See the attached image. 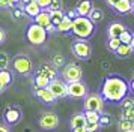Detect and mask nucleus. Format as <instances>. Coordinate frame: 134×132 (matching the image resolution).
I'll list each match as a JSON object with an SVG mask.
<instances>
[{
    "label": "nucleus",
    "instance_id": "42",
    "mask_svg": "<svg viewBox=\"0 0 134 132\" xmlns=\"http://www.w3.org/2000/svg\"><path fill=\"white\" fill-rule=\"evenodd\" d=\"M104 2H105V3H107V6H110V8H111V9H113V8H115V6L118 5V3H119V2H121V0H104Z\"/></svg>",
    "mask_w": 134,
    "mask_h": 132
},
{
    "label": "nucleus",
    "instance_id": "31",
    "mask_svg": "<svg viewBox=\"0 0 134 132\" xmlns=\"http://www.w3.org/2000/svg\"><path fill=\"white\" fill-rule=\"evenodd\" d=\"M99 125H101V128H109V126H111V116L107 113H101Z\"/></svg>",
    "mask_w": 134,
    "mask_h": 132
},
{
    "label": "nucleus",
    "instance_id": "14",
    "mask_svg": "<svg viewBox=\"0 0 134 132\" xmlns=\"http://www.w3.org/2000/svg\"><path fill=\"white\" fill-rule=\"evenodd\" d=\"M127 29L128 27L124 23H121V21H113L107 27V36L109 38H119Z\"/></svg>",
    "mask_w": 134,
    "mask_h": 132
},
{
    "label": "nucleus",
    "instance_id": "50",
    "mask_svg": "<svg viewBox=\"0 0 134 132\" xmlns=\"http://www.w3.org/2000/svg\"><path fill=\"white\" fill-rule=\"evenodd\" d=\"M133 110H134V104H133Z\"/></svg>",
    "mask_w": 134,
    "mask_h": 132
},
{
    "label": "nucleus",
    "instance_id": "23",
    "mask_svg": "<svg viewBox=\"0 0 134 132\" xmlns=\"http://www.w3.org/2000/svg\"><path fill=\"white\" fill-rule=\"evenodd\" d=\"M50 83H51V80H48L44 75L35 74V77H33V86H35V89H47L50 86Z\"/></svg>",
    "mask_w": 134,
    "mask_h": 132
},
{
    "label": "nucleus",
    "instance_id": "6",
    "mask_svg": "<svg viewBox=\"0 0 134 132\" xmlns=\"http://www.w3.org/2000/svg\"><path fill=\"white\" fill-rule=\"evenodd\" d=\"M23 117H24L23 110H21L18 105H15V104H9V105H6L5 110H3V114H2L3 123L8 125L9 128H14V126L20 125V122L23 120Z\"/></svg>",
    "mask_w": 134,
    "mask_h": 132
},
{
    "label": "nucleus",
    "instance_id": "32",
    "mask_svg": "<svg viewBox=\"0 0 134 132\" xmlns=\"http://www.w3.org/2000/svg\"><path fill=\"white\" fill-rule=\"evenodd\" d=\"M119 119L122 120H131L134 122V110H121V114H119Z\"/></svg>",
    "mask_w": 134,
    "mask_h": 132
},
{
    "label": "nucleus",
    "instance_id": "11",
    "mask_svg": "<svg viewBox=\"0 0 134 132\" xmlns=\"http://www.w3.org/2000/svg\"><path fill=\"white\" fill-rule=\"evenodd\" d=\"M48 89H50V92L57 98V101H59V99L69 98V95H68V83L65 81V80L59 78V77L54 78V80H51Z\"/></svg>",
    "mask_w": 134,
    "mask_h": 132
},
{
    "label": "nucleus",
    "instance_id": "5",
    "mask_svg": "<svg viewBox=\"0 0 134 132\" xmlns=\"http://www.w3.org/2000/svg\"><path fill=\"white\" fill-rule=\"evenodd\" d=\"M71 53L74 54L75 59L81 60V62H87V60L92 57L93 48H92V45H91L89 41L75 38V39L71 42Z\"/></svg>",
    "mask_w": 134,
    "mask_h": 132
},
{
    "label": "nucleus",
    "instance_id": "21",
    "mask_svg": "<svg viewBox=\"0 0 134 132\" xmlns=\"http://www.w3.org/2000/svg\"><path fill=\"white\" fill-rule=\"evenodd\" d=\"M0 83L6 87H11L14 83V72L11 69H3L0 71Z\"/></svg>",
    "mask_w": 134,
    "mask_h": 132
},
{
    "label": "nucleus",
    "instance_id": "27",
    "mask_svg": "<svg viewBox=\"0 0 134 132\" xmlns=\"http://www.w3.org/2000/svg\"><path fill=\"white\" fill-rule=\"evenodd\" d=\"M122 45V42L119 38H107V42H105V47H107V50L109 51H111V53L115 54L118 50H119V47Z\"/></svg>",
    "mask_w": 134,
    "mask_h": 132
},
{
    "label": "nucleus",
    "instance_id": "12",
    "mask_svg": "<svg viewBox=\"0 0 134 132\" xmlns=\"http://www.w3.org/2000/svg\"><path fill=\"white\" fill-rule=\"evenodd\" d=\"M33 96H35L41 104H44L45 107H53L56 102H57V98L50 92L48 87H47V89H35V87H33Z\"/></svg>",
    "mask_w": 134,
    "mask_h": 132
},
{
    "label": "nucleus",
    "instance_id": "8",
    "mask_svg": "<svg viewBox=\"0 0 134 132\" xmlns=\"http://www.w3.org/2000/svg\"><path fill=\"white\" fill-rule=\"evenodd\" d=\"M60 78L65 80L68 84L75 83V81H81L83 80V69L77 63H66L60 71Z\"/></svg>",
    "mask_w": 134,
    "mask_h": 132
},
{
    "label": "nucleus",
    "instance_id": "45",
    "mask_svg": "<svg viewBox=\"0 0 134 132\" xmlns=\"http://www.w3.org/2000/svg\"><path fill=\"white\" fill-rule=\"evenodd\" d=\"M130 92L134 95V78H131V81H130Z\"/></svg>",
    "mask_w": 134,
    "mask_h": 132
},
{
    "label": "nucleus",
    "instance_id": "18",
    "mask_svg": "<svg viewBox=\"0 0 134 132\" xmlns=\"http://www.w3.org/2000/svg\"><path fill=\"white\" fill-rule=\"evenodd\" d=\"M86 116H85V111L81 113H74L69 119V128L74 129V128H81V126H86Z\"/></svg>",
    "mask_w": 134,
    "mask_h": 132
},
{
    "label": "nucleus",
    "instance_id": "29",
    "mask_svg": "<svg viewBox=\"0 0 134 132\" xmlns=\"http://www.w3.org/2000/svg\"><path fill=\"white\" fill-rule=\"evenodd\" d=\"M50 17H51V23L57 27L65 17V11H50Z\"/></svg>",
    "mask_w": 134,
    "mask_h": 132
},
{
    "label": "nucleus",
    "instance_id": "17",
    "mask_svg": "<svg viewBox=\"0 0 134 132\" xmlns=\"http://www.w3.org/2000/svg\"><path fill=\"white\" fill-rule=\"evenodd\" d=\"M24 11L26 14H27V17L30 18V20H35V18L42 12V8L39 6V3H38V0H32L30 3H27V5L24 6Z\"/></svg>",
    "mask_w": 134,
    "mask_h": 132
},
{
    "label": "nucleus",
    "instance_id": "41",
    "mask_svg": "<svg viewBox=\"0 0 134 132\" xmlns=\"http://www.w3.org/2000/svg\"><path fill=\"white\" fill-rule=\"evenodd\" d=\"M6 38H8L6 30L3 29V27H0V45H3V44L6 42Z\"/></svg>",
    "mask_w": 134,
    "mask_h": 132
},
{
    "label": "nucleus",
    "instance_id": "4",
    "mask_svg": "<svg viewBox=\"0 0 134 132\" xmlns=\"http://www.w3.org/2000/svg\"><path fill=\"white\" fill-rule=\"evenodd\" d=\"M48 36L50 35L47 33V30L36 23H30L27 26V29H26V39H27L29 44L35 45V47L44 45L47 42V39H48Z\"/></svg>",
    "mask_w": 134,
    "mask_h": 132
},
{
    "label": "nucleus",
    "instance_id": "28",
    "mask_svg": "<svg viewBox=\"0 0 134 132\" xmlns=\"http://www.w3.org/2000/svg\"><path fill=\"white\" fill-rule=\"evenodd\" d=\"M11 57L6 51H0V71L3 69H9L11 68Z\"/></svg>",
    "mask_w": 134,
    "mask_h": 132
},
{
    "label": "nucleus",
    "instance_id": "47",
    "mask_svg": "<svg viewBox=\"0 0 134 132\" xmlns=\"http://www.w3.org/2000/svg\"><path fill=\"white\" fill-rule=\"evenodd\" d=\"M20 2H21V0H11L12 6H18V5H20Z\"/></svg>",
    "mask_w": 134,
    "mask_h": 132
},
{
    "label": "nucleus",
    "instance_id": "20",
    "mask_svg": "<svg viewBox=\"0 0 134 132\" xmlns=\"http://www.w3.org/2000/svg\"><path fill=\"white\" fill-rule=\"evenodd\" d=\"M33 23L42 26L44 29H47V27H50V26L53 24V23H51V17H50V12L48 11H42L36 18H35V20H33Z\"/></svg>",
    "mask_w": 134,
    "mask_h": 132
},
{
    "label": "nucleus",
    "instance_id": "25",
    "mask_svg": "<svg viewBox=\"0 0 134 132\" xmlns=\"http://www.w3.org/2000/svg\"><path fill=\"white\" fill-rule=\"evenodd\" d=\"M104 17H105V14L101 8H93L89 14V18H91V21H93L95 24H99L101 21H104Z\"/></svg>",
    "mask_w": 134,
    "mask_h": 132
},
{
    "label": "nucleus",
    "instance_id": "48",
    "mask_svg": "<svg viewBox=\"0 0 134 132\" xmlns=\"http://www.w3.org/2000/svg\"><path fill=\"white\" fill-rule=\"evenodd\" d=\"M130 45H131V48H133V51H134V36H133V39H131V44Z\"/></svg>",
    "mask_w": 134,
    "mask_h": 132
},
{
    "label": "nucleus",
    "instance_id": "43",
    "mask_svg": "<svg viewBox=\"0 0 134 132\" xmlns=\"http://www.w3.org/2000/svg\"><path fill=\"white\" fill-rule=\"evenodd\" d=\"M0 132H11V128L5 123H0Z\"/></svg>",
    "mask_w": 134,
    "mask_h": 132
},
{
    "label": "nucleus",
    "instance_id": "52",
    "mask_svg": "<svg viewBox=\"0 0 134 132\" xmlns=\"http://www.w3.org/2000/svg\"><path fill=\"white\" fill-rule=\"evenodd\" d=\"M131 132H134V131H131Z\"/></svg>",
    "mask_w": 134,
    "mask_h": 132
},
{
    "label": "nucleus",
    "instance_id": "7",
    "mask_svg": "<svg viewBox=\"0 0 134 132\" xmlns=\"http://www.w3.org/2000/svg\"><path fill=\"white\" fill-rule=\"evenodd\" d=\"M59 125H60V120L54 111H42L38 117V126L45 132L56 131Z\"/></svg>",
    "mask_w": 134,
    "mask_h": 132
},
{
    "label": "nucleus",
    "instance_id": "19",
    "mask_svg": "<svg viewBox=\"0 0 134 132\" xmlns=\"http://www.w3.org/2000/svg\"><path fill=\"white\" fill-rule=\"evenodd\" d=\"M57 33H60V35H69V33H72V20L69 17H66V14H65L63 20L60 21V24L57 26Z\"/></svg>",
    "mask_w": 134,
    "mask_h": 132
},
{
    "label": "nucleus",
    "instance_id": "36",
    "mask_svg": "<svg viewBox=\"0 0 134 132\" xmlns=\"http://www.w3.org/2000/svg\"><path fill=\"white\" fill-rule=\"evenodd\" d=\"M86 129L89 132H98L101 129L99 122H86Z\"/></svg>",
    "mask_w": 134,
    "mask_h": 132
},
{
    "label": "nucleus",
    "instance_id": "38",
    "mask_svg": "<svg viewBox=\"0 0 134 132\" xmlns=\"http://www.w3.org/2000/svg\"><path fill=\"white\" fill-rule=\"evenodd\" d=\"M51 2H53V0H38V3L42 8V11H48L50 6H51Z\"/></svg>",
    "mask_w": 134,
    "mask_h": 132
},
{
    "label": "nucleus",
    "instance_id": "46",
    "mask_svg": "<svg viewBox=\"0 0 134 132\" xmlns=\"http://www.w3.org/2000/svg\"><path fill=\"white\" fill-rule=\"evenodd\" d=\"M6 89H8L6 86H3V84L0 83V95H2V93H3V92H5V90H6Z\"/></svg>",
    "mask_w": 134,
    "mask_h": 132
},
{
    "label": "nucleus",
    "instance_id": "39",
    "mask_svg": "<svg viewBox=\"0 0 134 132\" xmlns=\"http://www.w3.org/2000/svg\"><path fill=\"white\" fill-rule=\"evenodd\" d=\"M65 14H66V17H69L71 20H75L77 17H80L79 12H77V9H75V8H72V9H68V11L65 12Z\"/></svg>",
    "mask_w": 134,
    "mask_h": 132
},
{
    "label": "nucleus",
    "instance_id": "30",
    "mask_svg": "<svg viewBox=\"0 0 134 132\" xmlns=\"http://www.w3.org/2000/svg\"><path fill=\"white\" fill-rule=\"evenodd\" d=\"M65 62H66V60H65V57H63L62 54H56V56H53V59H51V63H53L57 69H62L63 66L66 65Z\"/></svg>",
    "mask_w": 134,
    "mask_h": 132
},
{
    "label": "nucleus",
    "instance_id": "16",
    "mask_svg": "<svg viewBox=\"0 0 134 132\" xmlns=\"http://www.w3.org/2000/svg\"><path fill=\"white\" fill-rule=\"evenodd\" d=\"M93 8H95L93 0H79L77 5H75V9H77L80 17H89V14Z\"/></svg>",
    "mask_w": 134,
    "mask_h": 132
},
{
    "label": "nucleus",
    "instance_id": "10",
    "mask_svg": "<svg viewBox=\"0 0 134 132\" xmlns=\"http://www.w3.org/2000/svg\"><path fill=\"white\" fill-rule=\"evenodd\" d=\"M68 95L71 99H85L89 95V86L81 80L68 84Z\"/></svg>",
    "mask_w": 134,
    "mask_h": 132
},
{
    "label": "nucleus",
    "instance_id": "13",
    "mask_svg": "<svg viewBox=\"0 0 134 132\" xmlns=\"http://www.w3.org/2000/svg\"><path fill=\"white\" fill-rule=\"evenodd\" d=\"M59 69L56 68L51 62H47V63H41V65L38 66L36 69H35V74L38 75H44V77H47L48 80H54V78L59 77Z\"/></svg>",
    "mask_w": 134,
    "mask_h": 132
},
{
    "label": "nucleus",
    "instance_id": "35",
    "mask_svg": "<svg viewBox=\"0 0 134 132\" xmlns=\"http://www.w3.org/2000/svg\"><path fill=\"white\" fill-rule=\"evenodd\" d=\"M133 104H134V98H130V96H128V98H125V99L119 104V108H121V110H131V108H133Z\"/></svg>",
    "mask_w": 134,
    "mask_h": 132
},
{
    "label": "nucleus",
    "instance_id": "15",
    "mask_svg": "<svg viewBox=\"0 0 134 132\" xmlns=\"http://www.w3.org/2000/svg\"><path fill=\"white\" fill-rule=\"evenodd\" d=\"M133 6H134V0H121L113 8V12L118 14V15H128V14L133 12Z\"/></svg>",
    "mask_w": 134,
    "mask_h": 132
},
{
    "label": "nucleus",
    "instance_id": "9",
    "mask_svg": "<svg viewBox=\"0 0 134 132\" xmlns=\"http://www.w3.org/2000/svg\"><path fill=\"white\" fill-rule=\"evenodd\" d=\"M105 101L103 99L101 93H89L83 99V110L85 111H97V113H104Z\"/></svg>",
    "mask_w": 134,
    "mask_h": 132
},
{
    "label": "nucleus",
    "instance_id": "3",
    "mask_svg": "<svg viewBox=\"0 0 134 132\" xmlns=\"http://www.w3.org/2000/svg\"><path fill=\"white\" fill-rule=\"evenodd\" d=\"M11 71L17 75H21V77H29L35 71L33 60L30 59V56H27L24 53L15 54L11 60Z\"/></svg>",
    "mask_w": 134,
    "mask_h": 132
},
{
    "label": "nucleus",
    "instance_id": "34",
    "mask_svg": "<svg viewBox=\"0 0 134 132\" xmlns=\"http://www.w3.org/2000/svg\"><path fill=\"white\" fill-rule=\"evenodd\" d=\"M86 120L87 122H99V117H101V113H97V111H85Z\"/></svg>",
    "mask_w": 134,
    "mask_h": 132
},
{
    "label": "nucleus",
    "instance_id": "37",
    "mask_svg": "<svg viewBox=\"0 0 134 132\" xmlns=\"http://www.w3.org/2000/svg\"><path fill=\"white\" fill-rule=\"evenodd\" d=\"M50 11H63V0H53L48 12Z\"/></svg>",
    "mask_w": 134,
    "mask_h": 132
},
{
    "label": "nucleus",
    "instance_id": "51",
    "mask_svg": "<svg viewBox=\"0 0 134 132\" xmlns=\"http://www.w3.org/2000/svg\"><path fill=\"white\" fill-rule=\"evenodd\" d=\"M133 78H134V74H133Z\"/></svg>",
    "mask_w": 134,
    "mask_h": 132
},
{
    "label": "nucleus",
    "instance_id": "49",
    "mask_svg": "<svg viewBox=\"0 0 134 132\" xmlns=\"http://www.w3.org/2000/svg\"><path fill=\"white\" fill-rule=\"evenodd\" d=\"M133 14H134V6H133Z\"/></svg>",
    "mask_w": 134,
    "mask_h": 132
},
{
    "label": "nucleus",
    "instance_id": "1",
    "mask_svg": "<svg viewBox=\"0 0 134 132\" xmlns=\"http://www.w3.org/2000/svg\"><path fill=\"white\" fill-rule=\"evenodd\" d=\"M99 93L105 104L109 105H119L125 98H128L130 92V81L121 74H107L101 81Z\"/></svg>",
    "mask_w": 134,
    "mask_h": 132
},
{
    "label": "nucleus",
    "instance_id": "33",
    "mask_svg": "<svg viewBox=\"0 0 134 132\" xmlns=\"http://www.w3.org/2000/svg\"><path fill=\"white\" fill-rule=\"evenodd\" d=\"M133 36H134V33H133V32H131L130 29H127L121 36H119V39H121L122 44H131V39H133Z\"/></svg>",
    "mask_w": 134,
    "mask_h": 132
},
{
    "label": "nucleus",
    "instance_id": "2",
    "mask_svg": "<svg viewBox=\"0 0 134 132\" xmlns=\"http://www.w3.org/2000/svg\"><path fill=\"white\" fill-rule=\"evenodd\" d=\"M95 32H97V24L91 21L89 17H77L75 20H72V33L71 35L74 38L89 41L95 35Z\"/></svg>",
    "mask_w": 134,
    "mask_h": 132
},
{
    "label": "nucleus",
    "instance_id": "24",
    "mask_svg": "<svg viewBox=\"0 0 134 132\" xmlns=\"http://www.w3.org/2000/svg\"><path fill=\"white\" fill-rule=\"evenodd\" d=\"M116 129H118V132H131L134 131V122L119 119V122L116 123Z\"/></svg>",
    "mask_w": 134,
    "mask_h": 132
},
{
    "label": "nucleus",
    "instance_id": "22",
    "mask_svg": "<svg viewBox=\"0 0 134 132\" xmlns=\"http://www.w3.org/2000/svg\"><path fill=\"white\" fill-rule=\"evenodd\" d=\"M134 51H133V48H131V45L130 44H122L121 47H119V50L115 53V56L118 57V59H128L131 54H133Z\"/></svg>",
    "mask_w": 134,
    "mask_h": 132
},
{
    "label": "nucleus",
    "instance_id": "40",
    "mask_svg": "<svg viewBox=\"0 0 134 132\" xmlns=\"http://www.w3.org/2000/svg\"><path fill=\"white\" fill-rule=\"evenodd\" d=\"M14 6L11 0H0V9H12Z\"/></svg>",
    "mask_w": 134,
    "mask_h": 132
},
{
    "label": "nucleus",
    "instance_id": "44",
    "mask_svg": "<svg viewBox=\"0 0 134 132\" xmlns=\"http://www.w3.org/2000/svg\"><path fill=\"white\" fill-rule=\"evenodd\" d=\"M72 132H89L87 129H86V126H81V128H74V129H71Z\"/></svg>",
    "mask_w": 134,
    "mask_h": 132
},
{
    "label": "nucleus",
    "instance_id": "26",
    "mask_svg": "<svg viewBox=\"0 0 134 132\" xmlns=\"http://www.w3.org/2000/svg\"><path fill=\"white\" fill-rule=\"evenodd\" d=\"M11 17H12V20H15V21H23L26 18H29L24 9H21L18 6H14L12 9H11Z\"/></svg>",
    "mask_w": 134,
    "mask_h": 132
}]
</instances>
